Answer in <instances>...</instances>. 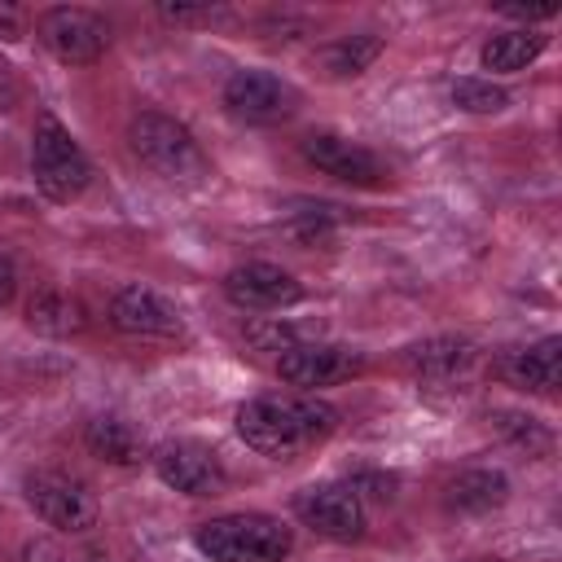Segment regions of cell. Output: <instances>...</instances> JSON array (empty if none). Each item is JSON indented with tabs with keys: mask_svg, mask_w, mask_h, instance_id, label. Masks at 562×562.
Masks as SVG:
<instances>
[{
	"mask_svg": "<svg viewBox=\"0 0 562 562\" xmlns=\"http://www.w3.org/2000/svg\"><path fill=\"white\" fill-rule=\"evenodd\" d=\"M224 294H228V303L241 307V312H281V307H294V303L303 299V285H299L285 268L255 259V263L228 268Z\"/></svg>",
	"mask_w": 562,
	"mask_h": 562,
	"instance_id": "8fae6325",
	"label": "cell"
},
{
	"mask_svg": "<svg viewBox=\"0 0 562 562\" xmlns=\"http://www.w3.org/2000/svg\"><path fill=\"white\" fill-rule=\"evenodd\" d=\"M294 105H299V92L272 70H233L224 83V110L237 123L268 127V123L290 119Z\"/></svg>",
	"mask_w": 562,
	"mask_h": 562,
	"instance_id": "ba28073f",
	"label": "cell"
},
{
	"mask_svg": "<svg viewBox=\"0 0 562 562\" xmlns=\"http://www.w3.org/2000/svg\"><path fill=\"white\" fill-rule=\"evenodd\" d=\"M110 321L132 338H180L184 334L180 307L149 285H123L110 303Z\"/></svg>",
	"mask_w": 562,
	"mask_h": 562,
	"instance_id": "4fadbf2b",
	"label": "cell"
},
{
	"mask_svg": "<svg viewBox=\"0 0 562 562\" xmlns=\"http://www.w3.org/2000/svg\"><path fill=\"white\" fill-rule=\"evenodd\" d=\"M83 562H110V558H101V553H88V558H83Z\"/></svg>",
	"mask_w": 562,
	"mask_h": 562,
	"instance_id": "f546056e",
	"label": "cell"
},
{
	"mask_svg": "<svg viewBox=\"0 0 562 562\" xmlns=\"http://www.w3.org/2000/svg\"><path fill=\"white\" fill-rule=\"evenodd\" d=\"M505 18H518V22L531 26V22H549V18H558V9H553V4H527V9H522V4H509Z\"/></svg>",
	"mask_w": 562,
	"mask_h": 562,
	"instance_id": "484cf974",
	"label": "cell"
},
{
	"mask_svg": "<svg viewBox=\"0 0 562 562\" xmlns=\"http://www.w3.org/2000/svg\"><path fill=\"white\" fill-rule=\"evenodd\" d=\"M193 544L211 558V562H281L294 549V536L281 518L272 514H220L206 518L193 531Z\"/></svg>",
	"mask_w": 562,
	"mask_h": 562,
	"instance_id": "7a4b0ae2",
	"label": "cell"
},
{
	"mask_svg": "<svg viewBox=\"0 0 562 562\" xmlns=\"http://www.w3.org/2000/svg\"><path fill=\"white\" fill-rule=\"evenodd\" d=\"M0 40H22V9L0 0Z\"/></svg>",
	"mask_w": 562,
	"mask_h": 562,
	"instance_id": "4316f807",
	"label": "cell"
},
{
	"mask_svg": "<svg viewBox=\"0 0 562 562\" xmlns=\"http://www.w3.org/2000/svg\"><path fill=\"white\" fill-rule=\"evenodd\" d=\"M18 97H22V88H18L13 70L0 61V110H13V105H18Z\"/></svg>",
	"mask_w": 562,
	"mask_h": 562,
	"instance_id": "83f0119b",
	"label": "cell"
},
{
	"mask_svg": "<svg viewBox=\"0 0 562 562\" xmlns=\"http://www.w3.org/2000/svg\"><path fill=\"white\" fill-rule=\"evenodd\" d=\"M347 220V211L342 206H334V202H312V198H303V202H290L285 206V228L299 237V241H325L329 237V228L334 224H342Z\"/></svg>",
	"mask_w": 562,
	"mask_h": 562,
	"instance_id": "44dd1931",
	"label": "cell"
},
{
	"mask_svg": "<svg viewBox=\"0 0 562 562\" xmlns=\"http://www.w3.org/2000/svg\"><path fill=\"white\" fill-rule=\"evenodd\" d=\"M35 35L66 66H88L110 48V22L92 9H79V4L44 9L35 22Z\"/></svg>",
	"mask_w": 562,
	"mask_h": 562,
	"instance_id": "8992f818",
	"label": "cell"
},
{
	"mask_svg": "<svg viewBox=\"0 0 562 562\" xmlns=\"http://www.w3.org/2000/svg\"><path fill=\"white\" fill-rule=\"evenodd\" d=\"M443 501H448L452 514H492V509H501L509 501V479L501 470H487V465L461 470L443 487Z\"/></svg>",
	"mask_w": 562,
	"mask_h": 562,
	"instance_id": "9a60e30c",
	"label": "cell"
},
{
	"mask_svg": "<svg viewBox=\"0 0 562 562\" xmlns=\"http://www.w3.org/2000/svg\"><path fill=\"white\" fill-rule=\"evenodd\" d=\"M470 360H474V342L457 334H439V338L408 347V364L417 378H452V373H465Z\"/></svg>",
	"mask_w": 562,
	"mask_h": 562,
	"instance_id": "e0dca14e",
	"label": "cell"
},
{
	"mask_svg": "<svg viewBox=\"0 0 562 562\" xmlns=\"http://www.w3.org/2000/svg\"><path fill=\"white\" fill-rule=\"evenodd\" d=\"M364 369V351L342 347V342H294L277 356V373L281 382L299 386V391H316V386H334L347 382Z\"/></svg>",
	"mask_w": 562,
	"mask_h": 562,
	"instance_id": "30bf717a",
	"label": "cell"
},
{
	"mask_svg": "<svg viewBox=\"0 0 562 562\" xmlns=\"http://www.w3.org/2000/svg\"><path fill=\"white\" fill-rule=\"evenodd\" d=\"M26 316H31V325H35L40 334H53V338L79 334V329L88 325L83 303L70 299L66 290H40V294L31 299V307H26Z\"/></svg>",
	"mask_w": 562,
	"mask_h": 562,
	"instance_id": "ffe728a7",
	"label": "cell"
},
{
	"mask_svg": "<svg viewBox=\"0 0 562 562\" xmlns=\"http://www.w3.org/2000/svg\"><path fill=\"white\" fill-rule=\"evenodd\" d=\"M294 514L325 540L351 544L364 536V501L351 483H312L294 496Z\"/></svg>",
	"mask_w": 562,
	"mask_h": 562,
	"instance_id": "52a82bcc",
	"label": "cell"
},
{
	"mask_svg": "<svg viewBox=\"0 0 562 562\" xmlns=\"http://www.w3.org/2000/svg\"><path fill=\"white\" fill-rule=\"evenodd\" d=\"M31 176L48 202H75L92 184V162L57 114H40L31 140Z\"/></svg>",
	"mask_w": 562,
	"mask_h": 562,
	"instance_id": "277c9868",
	"label": "cell"
},
{
	"mask_svg": "<svg viewBox=\"0 0 562 562\" xmlns=\"http://www.w3.org/2000/svg\"><path fill=\"white\" fill-rule=\"evenodd\" d=\"M26 501L57 531H88L101 518V501H97L92 483H83L70 470H35V474H26Z\"/></svg>",
	"mask_w": 562,
	"mask_h": 562,
	"instance_id": "5b68a950",
	"label": "cell"
},
{
	"mask_svg": "<svg viewBox=\"0 0 562 562\" xmlns=\"http://www.w3.org/2000/svg\"><path fill=\"white\" fill-rule=\"evenodd\" d=\"M83 443H88L92 457H101V461H110V465H136V461L145 457L140 430H136L132 422L114 417V413L92 417V422L83 426Z\"/></svg>",
	"mask_w": 562,
	"mask_h": 562,
	"instance_id": "2e32d148",
	"label": "cell"
},
{
	"mask_svg": "<svg viewBox=\"0 0 562 562\" xmlns=\"http://www.w3.org/2000/svg\"><path fill=\"white\" fill-rule=\"evenodd\" d=\"M158 18H167L176 26H211V22H224L228 9H215V4H202V9H193V4H158Z\"/></svg>",
	"mask_w": 562,
	"mask_h": 562,
	"instance_id": "cb8c5ba5",
	"label": "cell"
},
{
	"mask_svg": "<svg viewBox=\"0 0 562 562\" xmlns=\"http://www.w3.org/2000/svg\"><path fill=\"white\" fill-rule=\"evenodd\" d=\"M452 105L465 110V114H501L509 105V92L496 88L492 79L461 75V79H452Z\"/></svg>",
	"mask_w": 562,
	"mask_h": 562,
	"instance_id": "7402d4cb",
	"label": "cell"
},
{
	"mask_svg": "<svg viewBox=\"0 0 562 562\" xmlns=\"http://www.w3.org/2000/svg\"><path fill=\"white\" fill-rule=\"evenodd\" d=\"M338 430V408L316 395H255L237 408V435L246 448L272 461H294L321 448Z\"/></svg>",
	"mask_w": 562,
	"mask_h": 562,
	"instance_id": "6da1fadb",
	"label": "cell"
},
{
	"mask_svg": "<svg viewBox=\"0 0 562 562\" xmlns=\"http://www.w3.org/2000/svg\"><path fill=\"white\" fill-rule=\"evenodd\" d=\"M549 35L531 31V26H518V31H501L483 44V66L487 70H501V75H514V70H527L540 53H544Z\"/></svg>",
	"mask_w": 562,
	"mask_h": 562,
	"instance_id": "d6986e66",
	"label": "cell"
},
{
	"mask_svg": "<svg viewBox=\"0 0 562 562\" xmlns=\"http://www.w3.org/2000/svg\"><path fill=\"white\" fill-rule=\"evenodd\" d=\"M13 290H18V272H13L9 255H0V307L13 299Z\"/></svg>",
	"mask_w": 562,
	"mask_h": 562,
	"instance_id": "f1b7e54d",
	"label": "cell"
},
{
	"mask_svg": "<svg viewBox=\"0 0 562 562\" xmlns=\"http://www.w3.org/2000/svg\"><path fill=\"white\" fill-rule=\"evenodd\" d=\"M496 426H501L514 443H522L527 452H536V448L544 452V448H549V435L536 426V417H522V413H496Z\"/></svg>",
	"mask_w": 562,
	"mask_h": 562,
	"instance_id": "603a6c76",
	"label": "cell"
},
{
	"mask_svg": "<svg viewBox=\"0 0 562 562\" xmlns=\"http://www.w3.org/2000/svg\"><path fill=\"white\" fill-rule=\"evenodd\" d=\"M18 562H66V549H61L53 536H35V540L22 544Z\"/></svg>",
	"mask_w": 562,
	"mask_h": 562,
	"instance_id": "d4e9b609",
	"label": "cell"
},
{
	"mask_svg": "<svg viewBox=\"0 0 562 562\" xmlns=\"http://www.w3.org/2000/svg\"><path fill=\"white\" fill-rule=\"evenodd\" d=\"M303 158L316 171H325L334 180H347V184H360V189H373L386 176V167H382V158L373 149L347 140L338 132H307L303 136Z\"/></svg>",
	"mask_w": 562,
	"mask_h": 562,
	"instance_id": "7c38bea8",
	"label": "cell"
},
{
	"mask_svg": "<svg viewBox=\"0 0 562 562\" xmlns=\"http://www.w3.org/2000/svg\"><path fill=\"white\" fill-rule=\"evenodd\" d=\"M127 145H132V154H136L154 176H162V180L198 184V180L211 176V162H206V154L198 149L193 132H189L180 119H171V114H158V110L136 114L132 127H127Z\"/></svg>",
	"mask_w": 562,
	"mask_h": 562,
	"instance_id": "3957f363",
	"label": "cell"
},
{
	"mask_svg": "<svg viewBox=\"0 0 562 562\" xmlns=\"http://www.w3.org/2000/svg\"><path fill=\"white\" fill-rule=\"evenodd\" d=\"M496 373L509 382V386H522V391H536V395H553L558 382H562V338H540V342H527V347H509L501 360H496Z\"/></svg>",
	"mask_w": 562,
	"mask_h": 562,
	"instance_id": "5bb4252c",
	"label": "cell"
},
{
	"mask_svg": "<svg viewBox=\"0 0 562 562\" xmlns=\"http://www.w3.org/2000/svg\"><path fill=\"white\" fill-rule=\"evenodd\" d=\"M154 474L184 492V496H220L228 487V470L224 461L206 448V443H193V439H167L154 448Z\"/></svg>",
	"mask_w": 562,
	"mask_h": 562,
	"instance_id": "9c48e42d",
	"label": "cell"
},
{
	"mask_svg": "<svg viewBox=\"0 0 562 562\" xmlns=\"http://www.w3.org/2000/svg\"><path fill=\"white\" fill-rule=\"evenodd\" d=\"M378 53H382V35H369V31H360V35H338V40H329V44L316 53V66H321L329 79H351V75L369 70V66L378 61Z\"/></svg>",
	"mask_w": 562,
	"mask_h": 562,
	"instance_id": "ac0fdd59",
	"label": "cell"
}]
</instances>
